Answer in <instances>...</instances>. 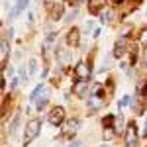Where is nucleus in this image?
<instances>
[{
    "mask_svg": "<svg viewBox=\"0 0 147 147\" xmlns=\"http://www.w3.org/2000/svg\"><path fill=\"white\" fill-rule=\"evenodd\" d=\"M124 143L125 147H136L139 143V129H137L136 122H129L124 131Z\"/></svg>",
    "mask_w": 147,
    "mask_h": 147,
    "instance_id": "obj_2",
    "label": "nucleus"
},
{
    "mask_svg": "<svg viewBox=\"0 0 147 147\" xmlns=\"http://www.w3.org/2000/svg\"><path fill=\"white\" fill-rule=\"evenodd\" d=\"M112 124H116V116L114 114H108L102 118V127H112Z\"/></svg>",
    "mask_w": 147,
    "mask_h": 147,
    "instance_id": "obj_16",
    "label": "nucleus"
},
{
    "mask_svg": "<svg viewBox=\"0 0 147 147\" xmlns=\"http://www.w3.org/2000/svg\"><path fill=\"white\" fill-rule=\"evenodd\" d=\"M67 147H82V141H80V139H73Z\"/></svg>",
    "mask_w": 147,
    "mask_h": 147,
    "instance_id": "obj_23",
    "label": "nucleus"
},
{
    "mask_svg": "<svg viewBox=\"0 0 147 147\" xmlns=\"http://www.w3.org/2000/svg\"><path fill=\"white\" fill-rule=\"evenodd\" d=\"M43 90H45V84H43V82L35 84V86H34V90H32V94H30V100L35 102L37 98H41V96H43Z\"/></svg>",
    "mask_w": 147,
    "mask_h": 147,
    "instance_id": "obj_10",
    "label": "nucleus"
},
{
    "mask_svg": "<svg viewBox=\"0 0 147 147\" xmlns=\"http://www.w3.org/2000/svg\"><path fill=\"white\" fill-rule=\"evenodd\" d=\"M47 122L51 125H61L65 122V108L63 106H55L49 110V116H47Z\"/></svg>",
    "mask_w": 147,
    "mask_h": 147,
    "instance_id": "obj_4",
    "label": "nucleus"
},
{
    "mask_svg": "<svg viewBox=\"0 0 147 147\" xmlns=\"http://www.w3.org/2000/svg\"><path fill=\"white\" fill-rule=\"evenodd\" d=\"M18 77H20V82H22V84H26V82H28V79H30V73H28L24 67H20V69H18Z\"/></svg>",
    "mask_w": 147,
    "mask_h": 147,
    "instance_id": "obj_17",
    "label": "nucleus"
},
{
    "mask_svg": "<svg viewBox=\"0 0 147 147\" xmlns=\"http://www.w3.org/2000/svg\"><path fill=\"white\" fill-rule=\"evenodd\" d=\"M106 2H108V0H88V12H90V14L102 12V8H104Z\"/></svg>",
    "mask_w": 147,
    "mask_h": 147,
    "instance_id": "obj_9",
    "label": "nucleus"
},
{
    "mask_svg": "<svg viewBox=\"0 0 147 147\" xmlns=\"http://www.w3.org/2000/svg\"><path fill=\"white\" fill-rule=\"evenodd\" d=\"M67 2H71V0H67Z\"/></svg>",
    "mask_w": 147,
    "mask_h": 147,
    "instance_id": "obj_28",
    "label": "nucleus"
},
{
    "mask_svg": "<svg viewBox=\"0 0 147 147\" xmlns=\"http://www.w3.org/2000/svg\"><path fill=\"white\" fill-rule=\"evenodd\" d=\"M35 73H37V59H32L30 61V75L35 77Z\"/></svg>",
    "mask_w": 147,
    "mask_h": 147,
    "instance_id": "obj_21",
    "label": "nucleus"
},
{
    "mask_svg": "<svg viewBox=\"0 0 147 147\" xmlns=\"http://www.w3.org/2000/svg\"><path fill=\"white\" fill-rule=\"evenodd\" d=\"M71 90L77 96H86V92H88V80H77Z\"/></svg>",
    "mask_w": 147,
    "mask_h": 147,
    "instance_id": "obj_8",
    "label": "nucleus"
},
{
    "mask_svg": "<svg viewBox=\"0 0 147 147\" xmlns=\"http://www.w3.org/2000/svg\"><path fill=\"white\" fill-rule=\"evenodd\" d=\"M77 129H79V120L77 118H73V120H69L67 122V125H65V134L67 136H73V134H77Z\"/></svg>",
    "mask_w": 147,
    "mask_h": 147,
    "instance_id": "obj_11",
    "label": "nucleus"
},
{
    "mask_svg": "<svg viewBox=\"0 0 147 147\" xmlns=\"http://www.w3.org/2000/svg\"><path fill=\"white\" fill-rule=\"evenodd\" d=\"M127 47H129V34L120 35V37L116 39V43H114L112 55L116 57V59H122V57H124V53L127 51Z\"/></svg>",
    "mask_w": 147,
    "mask_h": 147,
    "instance_id": "obj_3",
    "label": "nucleus"
},
{
    "mask_svg": "<svg viewBox=\"0 0 147 147\" xmlns=\"http://www.w3.org/2000/svg\"><path fill=\"white\" fill-rule=\"evenodd\" d=\"M86 106H88L90 112L102 110V106H104V98H102V96H96V94H88V98H86Z\"/></svg>",
    "mask_w": 147,
    "mask_h": 147,
    "instance_id": "obj_7",
    "label": "nucleus"
},
{
    "mask_svg": "<svg viewBox=\"0 0 147 147\" xmlns=\"http://www.w3.org/2000/svg\"><path fill=\"white\" fill-rule=\"evenodd\" d=\"M94 34V22H90V20H88V22L84 24V34Z\"/></svg>",
    "mask_w": 147,
    "mask_h": 147,
    "instance_id": "obj_22",
    "label": "nucleus"
},
{
    "mask_svg": "<svg viewBox=\"0 0 147 147\" xmlns=\"http://www.w3.org/2000/svg\"><path fill=\"white\" fill-rule=\"evenodd\" d=\"M145 67H147V59H145Z\"/></svg>",
    "mask_w": 147,
    "mask_h": 147,
    "instance_id": "obj_27",
    "label": "nucleus"
},
{
    "mask_svg": "<svg viewBox=\"0 0 147 147\" xmlns=\"http://www.w3.org/2000/svg\"><path fill=\"white\" fill-rule=\"evenodd\" d=\"M100 147H110V145H100Z\"/></svg>",
    "mask_w": 147,
    "mask_h": 147,
    "instance_id": "obj_26",
    "label": "nucleus"
},
{
    "mask_svg": "<svg viewBox=\"0 0 147 147\" xmlns=\"http://www.w3.org/2000/svg\"><path fill=\"white\" fill-rule=\"evenodd\" d=\"M143 136H147V116H145V125H143Z\"/></svg>",
    "mask_w": 147,
    "mask_h": 147,
    "instance_id": "obj_24",
    "label": "nucleus"
},
{
    "mask_svg": "<svg viewBox=\"0 0 147 147\" xmlns=\"http://www.w3.org/2000/svg\"><path fill=\"white\" fill-rule=\"evenodd\" d=\"M8 51H10V45L6 43V35H2V39H0V57H2V63H6Z\"/></svg>",
    "mask_w": 147,
    "mask_h": 147,
    "instance_id": "obj_13",
    "label": "nucleus"
},
{
    "mask_svg": "<svg viewBox=\"0 0 147 147\" xmlns=\"http://www.w3.org/2000/svg\"><path fill=\"white\" fill-rule=\"evenodd\" d=\"M127 104H131V96H129V94H125L124 98L118 102V110H120V108H124V106H127Z\"/></svg>",
    "mask_w": 147,
    "mask_h": 147,
    "instance_id": "obj_19",
    "label": "nucleus"
},
{
    "mask_svg": "<svg viewBox=\"0 0 147 147\" xmlns=\"http://www.w3.org/2000/svg\"><path fill=\"white\" fill-rule=\"evenodd\" d=\"M28 6H30V0H16V4L12 6V10H10V14H8V18H10V20L18 18L20 14H24V12L28 10Z\"/></svg>",
    "mask_w": 147,
    "mask_h": 147,
    "instance_id": "obj_6",
    "label": "nucleus"
},
{
    "mask_svg": "<svg viewBox=\"0 0 147 147\" xmlns=\"http://www.w3.org/2000/svg\"><path fill=\"white\" fill-rule=\"evenodd\" d=\"M18 125H20V114H16V118L12 120V125H10V134H16V129H18Z\"/></svg>",
    "mask_w": 147,
    "mask_h": 147,
    "instance_id": "obj_18",
    "label": "nucleus"
},
{
    "mask_svg": "<svg viewBox=\"0 0 147 147\" xmlns=\"http://www.w3.org/2000/svg\"><path fill=\"white\" fill-rule=\"evenodd\" d=\"M112 20V12L108 10V12H104V14H100V24H108Z\"/></svg>",
    "mask_w": 147,
    "mask_h": 147,
    "instance_id": "obj_20",
    "label": "nucleus"
},
{
    "mask_svg": "<svg viewBox=\"0 0 147 147\" xmlns=\"http://www.w3.org/2000/svg\"><path fill=\"white\" fill-rule=\"evenodd\" d=\"M145 47H147V35H145Z\"/></svg>",
    "mask_w": 147,
    "mask_h": 147,
    "instance_id": "obj_25",
    "label": "nucleus"
},
{
    "mask_svg": "<svg viewBox=\"0 0 147 147\" xmlns=\"http://www.w3.org/2000/svg\"><path fill=\"white\" fill-rule=\"evenodd\" d=\"M67 41H69V45H71V47L79 45V30H71L69 35H67Z\"/></svg>",
    "mask_w": 147,
    "mask_h": 147,
    "instance_id": "obj_14",
    "label": "nucleus"
},
{
    "mask_svg": "<svg viewBox=\"0 0 147 147\" xmlns=\"http://www.w3.org/2000/svg\"><path fill=\"white\" fill-rule=\"evenodd\" d=\"M47 104H49V98L43 94L41 98H37V100H35V110H37V112H43V110L47 108Z\"/></svg>",
    "mask_w": 147,
    "mask_h": 147,
    "instance_id": "obj_15",
    "label": "nucleus"
},
{
    "mask_svg": "<svg viewBox=\"0 0 147 147\" xmlns=\"http://www.w3.org/2000/svg\"><path fill=\"white\" fill-rule=\"evenodd\" d=\"M145 14H147V12H145Z\"/></svg>",
    "mask_w": 147,
    "mask_h": 147,
    "instance_id": "obj_29",
    "label": "nucleus"
},
{
    "mask_svg": "<svg viewBox=\"0 0 147 147\" xmlns=\"http://www.w3.org/2000/svg\"><path fill=\"white\" fill-rule=\"evenodd\" d=\"M125 124V118H124V114H118L116 116V124H114V129H116V134H122V131H125V127L127 125Z\"/></svg>",
    "mask_w": 147,
    "mask_h": 147,
    "instance_id": "obj_12",
    "label": "nucleus"
},
{
    "mask_svg": "<svg viewBox=\"0 0 147 147\" xmlns=\"http://www.w3.org/2000/svg\"><path fill=\"white\" fill-rule=\"evenodd\" d=\"M90 73H92L90 63H86V61L77 63V67H75V77H77V80H88L90 79Z\"/></svg>",
    "mask_w": 147,
    "mask_h": 147,
    "instance_id": "obj_5",
    "label": "nucleus"
},
{
    "mask_svg": "<svg viewBox=\"0 0 147 147\" xmlns=\"http://www.w3.org/2000/svg\"><path fill=\"white\" fill-rule=\"evenodd\" d=\"M39 131H41V120L39 118H34V120H30L26 127H24V139H22V145H30L32 141H34L35 137L39 136Z\"/></svg>",
    "mask_w": 147,
    "mask_h": 147,
    "instance_id": "obj_1",
    "label": "nucleus"
}]
</instances>
